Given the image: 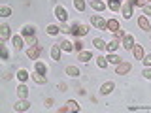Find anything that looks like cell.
<instances>
[{
    "instance_id": "1",
    "label": "cell",
    "mask_w": 151,
    "mask_h": 113,
    "mask_svg": "<svg viewBox=\"0 0 151 113\" xmlns=\"http://www.w3.org/2000/svg\"><path fill=\"white\" fill-rule=\"evenodd\" d=\"M70 32H72L74 36H85V34H87V26L79 25V23H74V25L70 26Z\"/></svg>"
},
{
    "instance_id": "2",
    "label": "cell",
    "mask_w": 151,
    "mask_h": 113,
    "mask_svg": "<svg viewBox=\"0 0 151 113\" xmlns=\"http://www.w3.org/2000/svg\"><path fill=\"white\" fill-rule=\"evenodd\" d=\"M40 53H42V45H38V44H36V45H30V47L27 49V56H28L30 60H36Z\"/></svg>"
},
{
    "instance_id": "3",
    "label": "cell",
    "mask_w": 151,
    "mask_h": 113,
    "mask_svg": "<svg viewBox=\"0 0 151 113\" xmlns=\"http://www.w3.org/2000/svg\"><path fill=\"white\" fill-rule=\"evenodd\" d=\"M129 72H130V64L125 62V60H121V62L117 64V68H115V74L117 75H127Z\"/></svg>"
},
{
    "instance_id": "4",
    "label": "cell",
    "mask_w": 151,
    "mask_h": 113,
    "mask_svg": "<svg viewBox=\"0 0 151 113\" xmlns=\"http://www.w3.org/2000/svg\"><path fill=\"white\" fill-rule=\"evenodd\" d=\"M66 111H79V104H78V102H74V100L66 102V106L60 107L59 113H66Z\"/></svg>"
},
{
    "instance_id": "5",
    "label": "cell",
    "mask_w": 151,
    "mask_h": 113,
    "mask_svg": "<svg viewBox=\"0 0 151 113\" xmlns=\"http://www.w3.org/2000/svg\"><path fill=\"white\" fill-rule=\"evenodd\" d=\"M91 25H94L98 30H106V21H104L100 15H93L91 17Z\"/></svg>"
},
{
    "instance_id": "6",
    "label": "cell",
    "mask_w": 151,
    "mask_h": 113,
    "mask_svg": "<svg viewBox=\"0 0 151 113\" xmlns=\"http://www.w3.org/2000/svg\"><path fill=\"white\" fill-rule=\"evenodd\" d=\"M13 109L15 111H27V109H30V102H28L27 98H21V100L13 106Z\"/></svg>"
},
{
    "instance_id": "7",
    "label": "cell",
    "mask_w": 151,
    "mask_h": 113,
    "mask_svg": "<svg viewBox=\"0 0 151 113\" xmlns=\"http://www.w3.org/2000/svg\"><path fill=\"white\" fill-rule=\"evenodd\" d=\"M55 17L59 19L60 23H64L66 19H68V11H66L63 6H57V8H55Z\"/></svg>"
},
{
    "instance_id": "8",
    "label": "cell",
    "mask_w": 151,
    "mask_h": 113,
    "mask_svg": "<svg viewBox=\"0 0 151 113\" xmlns=\"http://www.w3.org/2000/svg\"><path fill=\"white\" fill-rule=\"evenodd\" d=\"M138 25H140L142 30H145V32H149V30H151V25H149V21H147V17H145V15L138 17Z\"/></svg>"
},
{
    "instance_id": "9",
    "label": "cell",
    "mask_w": 151,
    "mask_h": 113,
    "mask_svg": "<svg viewBox=\"0 0 151 113\" xmlns=\"http://www.w3.org/2000/svg\"><path fill=\"white\" fill-rule=\"evenodd\" d=\"M119 21L117 19H110V21H106V30H111V32H115V30H119Z\"/></svg>"
},
{
    "instance_id": "10",
    "label": "cell",
    "mask_w": 151,
    "mask_h": 113,
    "mask_svg": "<svg viewBox=\"0 0 151 113\" xmlns=\"http://www.w3.org/2000/svg\"><path fill=\"white\" fill-rule=\"evenodd\" d=\"M121 11H123V17H125V19H130V17H132V4L127 2L125 6L121 8Z\"/></svg>"
},
{
    "instance_id": "11",
    "label": "cell",
    "mask_w": 151,
    "mask_h": 113,
    "mask_svg": "<svg viewBox=\"0 0 151 113\" xmlns=\"http://www.w3.org/2000/svg\"><path fill=\"white\" fill-rule=\"evenodd\" d=\"M30 77L34 79V83H38V85H45V83H47V79H45V75H44V74H38V72H34V74L30 75Z\"/></svg>"
},
{
    "instance_id": "12",
    "label": "cell",
    "mask_w": 151,
    "mask_h": 113,
    "mask_svg": "<svg viewBox=\"0 0 151 113\" xmlns=\"http://www.w3.org/2000/svg\"><path fill=\"white\" fill-rule=\"evenodd\" d=\"M113 89H115V83H113V81H106V83L102 85L100 92H102V94H110V92L113 91Z\"/></svg>"
},
{
    "instance_id": "13",
    "label": "cell",
    "mask_w": 151,
    "mask_h": 113,
    "mask_svg": "<svg viewBox=\"0 0 151 113\" xmlns=\"http://www.w3.org/2000/svg\"><path fill=\"white\" fill-rule=\"evenodd\" d=\"M91 59H93V53H91V51H79L78 60H81V62H89Z\"/></svg>"
},
{
    "instance_id": "14",
    "label": "cell",
    "mask_w": 151,
    "mask_h": 113,
    "mask_svg": "<svg viewBox=\"0 0 151 113\" xmlns=\"http://www.w3.org/2000/svg\"><path fill=\"white\" fill-rule=\"evenodd\" d=\"M123 47L129 49V51H132V47H134V38H132V36H125V38H123Z\"/></svg>"
},
{
    "instance_id": "15",
    "label": "cell",
    "mask_w": 151,
    "mask_h": 113,
    "mask_svg": "<svg viewBox=\"0 0 151 113\" xmlns=\"http://www.w3.org/2000/svg\"><path fill=\"white\" fill-rule=\"evenodd\" d=\"M132 55H134L136 60L144 59V49H142V45H134V47H132Z\"/></svg>"
},
{
    "instance_id": "16",
    "label": "cell",
    "mask_w": 151,
    "mask_h": 113,
    "mask_svg": "<svg viewBox=\"0 0 151 113\" xmlns=\"http://www.w3.org/2000/svg\"><path fill=\"white\" fill-rule=\"evenodd\" d=\"M34 30H36V28L32 25H25V26H23V36H25V38H34Z\"/></svg>"
},
{
    "instance_id": "17",
    "label": "cell",
    "mask_w": 151,
    "mask_h": 113,
    "mask_svg": "<svg viewBox=\"0 0 151 113\" xmlns=\"http://www.w3.org/2000/svg\"><path fill=\"white\" fill-rule=\"evenodd\" d=\"M51 59H53V60H60V45L59 44L51 47Z\"/></svg>"
},
{
    "instance_id": "18",
    "label": "cell",
    "mask_w": 151,
    "mask_h": 113,
    "mask_svg": "<svg viewBox=\"0 0 151 113\" xmlns=\"http://www.w3.org/2000/svg\"><path fill=\"white\" fill-rule=\"evenodd\" d=\"M108 8L111 11H119L121 9V0H108Z\"/></svg>"
},
{
    "instance_id": "19",
    "label": "cell",
    "mask_w": 151,
    "mask_h": 113,
    "mask_svg": "<svg viewBox=\"0 0 151 113\" xmlns=\"http://www.w3.org/2000/svg\"><path fill=\"white\" fill-rule=\"evenodd\" d=\"M117 47H119V40L115 38V40H111V41H110V44H106V51H108V53H113Z\"/></svg>"
},
{
    "instance_id": "20",
    "label": "cell",
    "mask_w": 151,
    "mask_h": 113,
    "mask_svg": "<svg viewBox=\"0 0 151 113\" xmlns=\"http://www.w3.org/2000/svg\"><path fill=\"white\" fill-rule=\"evenodd\" d=\"M60 49H63V51H66V53H70V51H74V44H70V41L68 40H63V41H60Z\"/></svg>"
},
{
    "instance_id": "21",
    "label": "cell",
    "mask_w": 151,
    "mask_h": 113,
    "mask_svg": "<svg viewBox=\"0 0 151 113\" xmlns=\"http://www.w3.org/2000/svg\"><path fill=\"white\" fill-rule=\"evenodd\" d=\"M0 38H2V41H6L9 38V26L8 25H2L0 26Z\"/></svg>"
},
{
    "instance_id": "22",
    "label": "cell",
    "mask_w": 151,
    "mask_h": 113,
    "mask_svg": "<svg viewBox=\"0 0 151 113\" xmlns=\"http://www.w3.org/2000/svg\"><path fill=\"white\" fill-rule=\"evenodd\" d=\"M66 74H68L70 77H78V75H79V68H76V66H66Z\"/></svg>"
},
{
    "instance_id": "23",
    "label": "cell",
    "mask_w": 151,
    "mask_h": 113,
    "mask_svg": "<svg viewBox=\"0 0 151 113\" xmlns=\"http://www.w3.org/2000/svg\"><path fill=\"white\" fill-rule=\"evenodd\" d=\"M93 45L96 47V49H100V51H104V49H106V41H104V40H100V38H94V40H93Z\"/></svg>"
},
{
    "instance_id": "24",
    "label": "cell",
    "mask_w": 151,
    "mask_h": 113,
    "mask_svg": "<svg viewBox=\"0 0 151 113\" xmlns=\"http://www.w3.org/2000/svg\"><path fill=\"white\" fill-rule=\"evenodd\" d=\"M91 8H93V9H96V11H102V9L106 8V4L100 2V0H93V2H91Z\"/></svg>"
},
{
    "instance_id": "25",
    "label": "cell",
    "mask_w": 151,
    "mask_h": 113,
    "mask_svg": "<svg viewBox=\"0 0 151 113\" xmlns=\"http://www.w3.org/2000/svg\"><path fill=\"white\" fill-rule=\"evenodd\" d=\"M129 111H151V106H129Z\"/></svg>"
},
{
    "instance_id": "26",
    "label": "cell",
    "mask_w": 151,
    "mask_h": 113,
    "mask_svg": "<svg viewBox=\"0 0 151 113\" xmlns=\"http://www.w3.org/2000/svg\"><path fill=\"white\" fill-rule=\"evenodd\" d=\"M28 77H30V75H28V72H27V70H19V72H17V79H19L21 83H25Z\"/></svg>"
},
{
    "instance_id": "27",
    "label": "cell",
    "mask_w": 151,
    "mask_h": 113,
    "mask_svg": "<svg viewBox=\"0 0 151 113\" xmlns=\"http://www.w3.org/2000/svg\"><path fill=\"white\" fill-rule=\"evenodd\" d=\"M17 94H19V98H27L28 96V89L25 87V85H19V87H17Z\"/></svg>"
},
{
    "instance_id": "28",
    "label": "cell",
    "mask_w": 151,
    "mask_h": 113,
    "mask_svg": "<svg viewBox=\"0 0 151 113\" xmlns=\"http://www.w3.org/2000/svg\"><path fill=\"white\" fill-rule=\"evenodd\" d=\"M106 59H108V62H111V64H119L121 60H123L121 56H117V55H113V53H110V55L106 56Z\"/></svg>"
},
{
    "instance_id": "29",
    "label": "cell",
    "mask_w": 151,
    "mask_h": 113,
    "mask_svg": "<svg viewBox=\"0 0 151 113\" xmlns=\"http://www.w3.org/2000/svg\"><path fill=\"white\" fill-rule=\"evenodd\" d=\"M34 68H36V72H38V74H44V75L47 74V66H45L44 62H36Z\"/></svg>"
},
{
    "instance_id": "30",
    "label": "cell",
    "mask_w": 151,
    "mask_h": 113,
    "mask_svg": "<svg viewBox=\"0 0 151 113\" xmlns=\"http://www.w3.org/2000/svg\"><path fill=\"white\" fill-rule=\"evenodd\" d=\"M74 8L78 11H85V0H74Z\"/></svg>"
},
{
    "instance_id": "31",
    "label": "cell",
    "mask_w": 151,
    "mask_h": 113,
    "mask_svg": "<svg viewBox=\"0 0 151 113\" xmlns=\"http://www.w3.org/2000/svg\"><path fill=\"white\" fill-rule=\"evenodd\" d=\"M13 47L19 51L23 47V40H21V36H13Z\"/></svg>"
},
{
    "instance_id": "32",
    "label": "cell",
    "mask_w": 151,
    "mask_h": 113,
    "mask_svg": "<svg viewBox=\"0 0 151 113\" xmlns=\"http://www.w3.org/2000/svg\"><path fill=\"white\" fill-rule=\"evenodd\" d=\"M59 30H60V28H59V26H55V25H49V26H47V34H49V36L59 34Z\"/></svg>"
},
{
    "instance_id": "33",
    "label": "cell",
    "mask_w": 151,
    "mask_h": 113,
    "mask_svg": "<svg viewBox=\"0 0 151 113\" xmlns=\"http://www.w3.org/2000/svg\"><path fill=\"white\" fill-rule=\"evenodd\" d=\"M96 64H98V68H106V66H108V59H106V56H98Z\"/></svg>"
},
{
    "instance_id": "34",
    "label": "cell",
    "mask_w": 151,
    "mask_h": 113,
    "mask_svg": "<svg viewBox=\"0 0 151 113\" xmlns=\"http://www.w3.org/2000/svg\"><path fill=\"white\" fill-rule=\"evenodd\" d=\"M0 15H2V17H9V15H12V9H9L8 6L0 8Z\"/></svg>"
},
{
    "instance_id": "35",
    "label": "cell",
    "mask_w": 151,
    "mask_h": 113,
    "mask_svg": "<svg viewBox=\"0 0 151 113\" xmlns=\"http://www.w3.org/2000/svg\"><path fill=\"white\" fill-rule=\"evenodd\" d=\"M113 34H115V38H117V40H119V38H125V36H127L123 28H119V30H115V32H113Z\"/></svg>"
},
{
    "instance_id": "36",
    "label": "cell",
    "mask_w": 151,
    "mask_h": 113,
    "mask_svg": "<svg viewBox=\"0 0 151 113\" xmlns=\"http://www.w3.org/2000/svg\"><path fill=\"white\" fill-rule=\"evenodd\" d=\"M142 62H144L145 66H151V53H149V55H145L144 59H142Z\"/></svg>"
},
{
    "instance_id": "37",
    "label": "cell",
    "mask_w": 151,
    "mask_h": 113,
    "mask_svg": "<svg viewBox=\"0 0 151 113\" xmlns=\"http://www.w3.org/2000/svg\"><path fill=\"white\" fill-rule=\"evenodd\" d=\"M142 75H144L145 79H151V68H149V66H147V68L144 70V72H142Z\"/></svg>"
},
{
    "instance_id": "38",
    "label": "cell",
    "mask_w": 151,
    "mask_h": 113,
    "mask_svg": "<svg viewBox=\"0 0 151 113\" xmlns=\"http://www.w3.org/2000/svg\"><path fill=\"white\" fill-rule=\"evenodd\" d=\"M74 51H78V53L83 51V44H81V41H76V44H74Z\"/></svg>"
},
{
    "instance_id": "39",
    "label": "cell",
    "mask_w": 151,
    "mask_h": 113,
    "mask_svg": "<svg viewBox=\"0 0 151 113\" xmlns=\"http://www.w3.org/2000/svg\"><path fill=\"white\" fill-rule=\"evenodd\" d=\"M0 55H2V59H8V49L4 45H0Z\"/></svg>"
},
{
    "instance_id": "40",
    "label": "cell",
    "mask_w": 151,
    "mask_h": 113,
    "mask_svg": "<svg viewBox=\"0 0 151 113\" xmlns=\"http://www.w3.org/2000/svg\"><path fill=\"white\" fill-rule=\"evenodd\" d=\"M145 4H147V0H134V6H142V8H144Z\"/></svg>"
},
{
    "instance_id": "41",
    "label": "cell",
    "mask_w": 151,
    "mask_h": 113,
    "mask_svg": "<svg viewBox=\"0 0 151 113\" xmlns=\"http://www.w3.org/2000/svg\"><path fill=\"white\" fill-rule=\"evenodd\" d=\"M144 11H145V15H151V6H149V4L144 6Z\"/></svg>"
},
{
    "instance_id": "42",
    "label": "cell",
    "mask_w": 151,
    "mask_h": 113,
    "mask_svg": "<svg viewBox=\"0 0 151 113\" xmlns=\"http://www.w3.org/2000/svg\"><path fill=\"white\" fill-rule=\"evenodd\" d=\"M51 104H53V100H51V98H47V100H45V107H51Z\"/></svg>"
}]
</instances>
